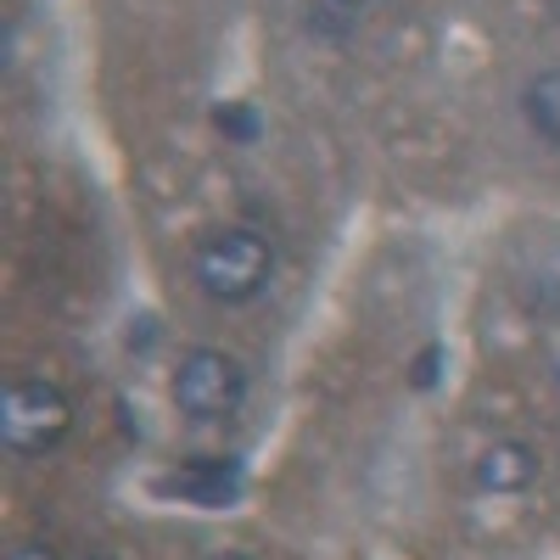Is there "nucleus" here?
<instances>
[{"instance_id":"1","label":"nucleus","mask_w":560,"mask_h":560,"mask_svg":"<svg viewBox=\"0 0 560 560\" xmlns=\"http://www.w3.org/2000/svg\"><path fill=\"white\" fill-rule=\"evenodd\" d=\"M269 269H275V253L264 236L253 230H219L197 247V287L213 298V303H247L269 287Z\"/></svg>"},{"instance_id":"2","label":"nucleus","mask_w":560,"mask_h":560,"mask_svg":"<svg viewBox=\"0 0 560 560\" xmlns=\"http://www.w3.org/2000/svg\"><path fill=\"white\" fill-rule=\"evenodd\" d=\"M174 404L191 420H230L247 404V370L219 348L185 353L179 370H174Z\"/></svg>"},{"instance_id":"8","label":"nucleus","mask_w":560,"mask_h":560,"mask_svg":"<svg viewBox=\"0 0 560 560\" xmlns=\"http://www.w3.org/2000/svg\"><path fill=\"white\" fill-rule=\"evenodd\" d=\"M432 376H438V348L420 353V364H415V387H432Z\"/></svg>"},{"instance_id":"3","label":"nucleus","mask_w":560,"mask_h":560,"mask_svg":"<svg viewBox=\"0 0 560 560\" xmlns=\"http://www.w3.org/2000/svg\"><path fill=\"white\" fill-rule=\"evenodd\" d=\"M68 427H73V409H68L62 387H51V382H18L0 398V438L23 459L57 448L68 438Z\"/></svg>"},{"instance_id":"7","label":"nucleus","mask_w":560,"mask_h":560,"mask_svg":"<svg viewBox=\"0 0 560 560\" xmlns=\"http://www.w3.org/2000/svg\"><path fill=\"white\" fill-rule=\"evenodd\" d=\"M219 129L236 135V140H253V135H258V118H253L247 107H224V113H219Z\"/></svg>"},{"instance_id":"9","label":"nucleus","mask_w":560,"mask_h":560,"mask_svg":"<svg viewBox=\"0 0 560 560\" xmlns=\"http://www.w3.org/2000/svg\"><path fill=\"white\" fill-rule=\"evenodd\" d=\"M7 560H57V549H45V544H18Z\"/></svg>"},{"instance_id":"11","label":"nucleus","mask_w":560,"mask_h":560,"mask_svg":"<svg viewBox=\"0 0 560 560\" xmlns=\"http://www.w3.org/2000/svg\"><path fill=\"white\" fill-rule=\"evenodd\" d=\"M213 560H253V555H236V549H224V555H213Z\"/></svg>"},{"instance_id":"6","label":"nucleus","mask_w":560,"mask_h":560,"mask_svg":"<svg viewBox=\"0 0 560 560\" xmlns=\"http://www.w3.org/2000/svg\"><path fill=\"white\" fill-rule=\"evenodd\" d=\"M522 118H527V129L544 140V147H560V68L538 73L522 90Z\"/></svg>"},{"instance_id":"5","label":"nucleus","mask_w":560,"mask_h":560,"mask_svg":"<svg viewBox=\"0 0 560 560\" xmlns=\"http://www.w3.org/2000/svg\"><path fill=\"white\" fill-rule=\"evenodd\" d=\"M163 493H179V499H197V504H230L242 488V471L236 465H191V471H179L168 482H158Z\"/></svg>"},{"instance_id":"10","label":"nucleus","mask_w":560,"mask_h":560,"mask_svg":"<svg viewBox=\"0 0 560 560\" xmlns=\"http://www.w3.org/2000/svg\"><path fill=\"white\" fill-rule=\"evenodd\" d=\"M331 7H342V12H353V7H370V0H331Z\"/></svg>"},{"instance_id":"4","label":"nucleus","mask_w":560,"mask_h":560,"mask_svg":"<svg viewBox=\"0 0 560 560\" xmlns=\"http://www.w3.org/2000/svg\"><path fill=\"white\" fill-rule=\"evenodd\" d=\"M533 477H538V448L516 443V438L482 448V459H477V488H488V493H527Z\"/></svg>"},{"instance_id":"12","label":"nucleus","mask_w":560,"mask_h":560,"mask_svg":"<svg viewBox=\"0 0 560 560\" xmlns=\"http://www.w3.org/2000/svg\"><path fill=\"white\" fill-rule=\"evenodd\" d=\"M90 560H102V555H90Z\"/></svg>"}]
</instances>
